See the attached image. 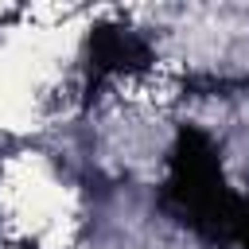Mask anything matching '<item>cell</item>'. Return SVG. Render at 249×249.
<instances>
[{"instance_id":"cell-1","label":"cell","mask_w":249,"mask_h":249,"mask_svg":"<svg viewBox=\"0 0 249 249\" xmlns=\"http://www.w3.org/2000/svg\"><path fill=\"white\" fill-rule=\"evenodd\" d=\"M82 198L43 152L0 160V237L23 249H78Z\"/></svg>"}]
</instances>
